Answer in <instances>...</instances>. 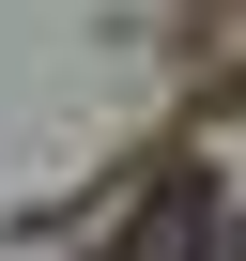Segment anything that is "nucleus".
<instances>
[{
	"label": "nucleus",
	"mask_w": 246,
	"mask_h": 261,
	"mask_svg": "<svg viewBox=\"0 0 246 261\" xmlns=\"http://www.w3.org/2000/svg\"><path fill=\"white\" fill-rule=\"evenodd\" d=\"M185 230H215V200H200V185H154V215L123 230V261H200Z\"/></svg>",
	"instance_id": "obj_1"
}]
</instances>
